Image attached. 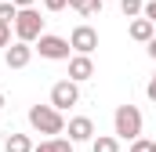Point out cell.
<instances>
[{
    "instance_id": "6da1fadb",
    "label": "cell",
    "mask_w": 156,
    "mask_h": 152,
    "mask_svg": "<svg viewBox=\"0 0 156 152\" xmlns=\"http://www.w3.org/2000/svg\"><path fill=\"white\" fill-rule=\"evenodd\" d=\"M29 127H33L37 134L55 138V134L66 130V116H62V109H55L51 102H47V105H29Z\"/></svg>"
},
{
    "instance_id": "7a4b0ae2",
    "label": "cell",
    "mask_w": 156,
    "mask_h": 152,
    "mask_svg": "<svg viewBox=\"0 0 156 152\" xmlns=\"http://www.w3.org/2000/svg\"><path fill=\"white\" fill-rule=\"evenodd\" d=\"M142 109L138 105H116V112H113V134H116L120 141H134L138 134H142Z\"/></svg>"
},
{
    "instance_id": "3957f363",
    "label": "cell",
    "mask_w": 156,
    "mask_h": 152,
    "mask_svg": "<svg viewBox=\"0 0 156 152\" xmlns=\"http://www.w3.org/2000/svg\"><path fill=\"white\" fill-rule=\"evenodd\" d=\"M33 51H37L40 58H47V62H69L73 43H69L66 36H55V33H40L37 43H33Z\"/></svg>"
},
{
    "instance_id": "277c9868",
    "label": "cell",
    "mask_w": 156,
    "mask_h": 152,
    "mask_svg": "<svg viewBox=\"0 0 156 152\" xmlns=\"http://www.w3.org/2000/svg\"><path fill=\"white\" fill-rule=\"evenodd\" d=\"M40 33H44L40 11H37V7H18V15H15V36L26 40V43H37Z\"/></svg>"
},
{
    "instance_id": "5b68a950",
    "label": "cell",
    "mask_w": 156,
    "mask_h": 152,
    "mask_svg": "<svg viewBox=\"0 0 156 152\" xmlns=\"http://www.w3.org/2000/svg\"><path fill=\"white\" fill-rule=\"evenodd\" d=\"M76 102H80V83H76V80L66 76V80H58V83L51 87V105H55V109L66 112V109H73Z\"/></svg>"
},
{
    "instance_id": "8992f818",
    "label": "cell",
    "mask_w": 156,
    "mask_h": 152,
    "mask_svg": "<svg viewBox=\"0 0 156 152\" xmlns=\"http://www.w3.org/2000/svg\"><path fill=\"white\" fill-rule=\"evenodd\" d=\"M69 43H73V54H94V47H98V29L87 26V22H80L76 29L69 33Z\"/></svg>"
},
{
    "instance_id": "52a82bcc",
    "label": "cell",
    "mask_w": 156,
    "mask_h": 152,
    "mask_svg": "<svg viewBox=\"0 0 156 152\" xmlns=\"http://www.w3.org/2000/svg\"><path fill=\"white\" fill-rule=\"evenodd\" d=\"M33 43H26V40H15V43H7L4 47V65L7 69H26L29 62H33Z\"/></svg>"
},
{
    "instance_id": "ba28073f",
    "label": "cell",
    "mask_w": 156,
    "mask_h": 152,
    "mask_svg": "<svg viewBox=\"0 0 156 152\" xmlns=\"http://www.w3.org/2000/svg\"><path fill=\"white\" fill-rule=\"evenodd\" d=\"M66 130H69V141H73V145L91 141V138H94V119H91V116H73V119L66 123Z\"/></svg>"
},
{
    "instance_id": "9c48e42d",
    "label": "cell",
    "mask_w": 156,
    "mask_h": 152,
    "mask_svg": "<svg viewBox=\"0 0 156 152\" xmlns=\"http://www.w3.org/2000/svg\"><path fill=\"white\" fill-rule=\"evenodd\" d=\"M91 76H94V58L91 54H69V80L87 83Z\"/></svg>"
},
{
    "instance_id": "30bf717a",
    "label": "cell",
    "mask_w": 156,
    "mask_h": 152,
    "mask_svg": "<svg viewBox=\"0 0 156 152\" xmlns=\"http://www.w3.org/2000/svg\"><path fill=\"white\" fill-rule=\"evenodd\" d=\"M127 36L138 40V43H149L156 36V22H149L145 15H138V18H131V26H127Z\"/></svg>"
},
{
    "instance_id": "8fae6325",
    "label": "cell",
    "mask_w": 156,
    "mask_h": 152,
    "mask_svg": "<svg viewBox=\"0 0 156 152\" xmlns=\"http://www.w3.org/2000/svg\"><path fill=\"white\" fill-rule=\"evenodd\" d=\"M91 152H120V138L116 134H94L91 138Z\"/></svg>"
},
{
    "instance_id": "7c38bea8",
    "label": "cell",
    "mask_w": 156,
    "mask_h": 152,
    "mask_svg": "<svg viewBox=\"0 0 156 152\" xmlns=\"http://www.w3.org/2000/svg\"><path fill=\"white\" fill-rule=\"evenodd\" d=\"M4 152H33V141H29V134H7V141H4Z\"/></svg>"
},
{
    "instance_id": "4fadbf2b",
    "label": "cell",
    "mask_w": 156,
    "mask_h": 152,
    "mask_svg": "<svg viewBox=\"0 0 156 152\" xmlns=\"http://www.w3.org/2000/svg\"><path fill=\"white\" fill-rule=\"evenodd\" d=\"M102 4H105V0H69V7H73L76 15H83V18L98 15V11H102Z\"/></svg>"
},
{
    "instance_id": "5bb4252c",
    "label": "cell",
    "mask_w": 156,
    "mask_h": 152,
    "mask_svg": "<svg viewBox=\"0 0 156 152\" xmlns=\"http://www.w3.org/2000/svg\"><path fill=\"white\" fill-rule=\"evenodd\" d=\"M120 11H123V18H138L142 15V7H145V0H116Z\"/></svg>"
},
{
    "instance_id": "9a60e30c",
    "label": "cell",
    "mask_w": 156,
    "mask_h": 152,
    "mask_svg": "<svg viewBox=\"0 0 156 152\" xmlns=\"http://www.w3.org/2000/svg\"><path fill=\"white\" fill-rule=\"evenodd\" d=\"M15 15H18V7H15L11 0H0V22H7V26H15Z\"/></svg>"
},
{
    "instance_id": "2e32d148",
    "label": "cell",
    "mask_w": 156,
    "mask_h": 152,
    "mask_svg": "<svg viewBox=\"0 0 156 152\" xmlns=\"http://www.w3.org/2000/svg\"><path fill=\"white\" fill-rule=\"evenodd\" d=\"M153 149V141H149V138H142V134H138V138H134V141H131V149L127 152H149Z\"/></svg>"
},
{
    "instance_id": "e0dca14e",
    "label": "cell",
    "mask_w": 156,
    "mask_h": 152,
    "mask_svg": "<svg viewBox=\"0 0 156 152\" xmlns=\"http://www.w3.org/2000/svg\"><path fill=\"white\" fill-rule=\"evenodd\" d=\"M66 7H69V0H44V11H51V15H58Z\"/></svg>"
},
{
    "instance_id": "ac0fdd59",
    "label": "cell",
    "mask_w": 156,
    "mask_h": 152,
    "mask_svg": "<svg viewBox=\"0 0 156 152\" xmlns=\"http://www.w3.org/2000/svg\"><path fill=\"white\" fill-rule=\"evenodd\" d=\"M55 152H73V141L62 138V134H55Z\"/></svg>"
},
{
    "instance_id": "d6986e66",
    "label": "cell",
    "mask_w": 156,
    "mask_h": 152,
    "mask_svg": "<svg viewBox=\"0 0 156 152\" xmlns=\"http://www.w3.org/2000/svg\"><path fill=\"white\" fill-rule=\"evenodd\" d=\"M7 43H11V26L0 22V47H7Z\"/></svg>"
},
{
    "instance_id": "ffe728a7",
    "label": "cell",
    "mask_w": 156,
    "mask_h": 152,
    "mask_svg": "<svg viewBox=\"0 0 156 152\" xmlns=\"http://www.w3.org/2000/svg\"><path fill=\"white\" fill-rule=\"evenodd\" d=\"M142 15H145V18H149V22H156V0H149V4H145V7H142Z\"/></svg>"
},
{
    "instance_id": "44dd1931",
    "label": "cell",
    "mask_w": 156,
    "mask_h": 152,
    "mask_svg": "<svg viewBox=\"0 0 156 152\" xmlns=\"http://www.w3.org/2000/svg\"><path fill=\"white\" fill-rule=\"evenodd\" d=\"M33 152H55V138H47V141H40V145H33Z\"/></svg>"
},
{
    "instance_id": "7402d4cb",
    "label": "cell",
    "mask_w": 156,
    "mask_h": 152,
    "mask_svg": "<svg viewBox=\"0 0 156 152\" xmlns=\"http://www.w3.org/2000/svg\"><path fill=\"white\" fill-rule=\"evenodd\" d=\"M145 98H149V102H156V76L145 83Z\"/></svg>"
},
{
    "instance_id": "603a6c76",
    "label": "cell",
    "mask_w": 156,
    "mask_h": 152,
    "mask_svg": "<svg viewBox=\"0 0 156 152\" xmlns=\"http://www.w3.org/2000/svg\"><path fill=\"white\" fill-rule=\"evenodd\" d=\"M145 51H149V58H153V62H156V36L149 40V43H145Z\"/></svg>"
},
{
    "instance_id": "cb8c5ba5",
    "label": "cell",
    "mask_w": 156,
    "mask_h": 152,
    "mask_svg": "<svg viewBox=\"0 0 156 152\" xmlns=\"http://www.w3.org/2000/svg\"><path fill=\"white\" fill-rule=\"evenodd\" d=\"M15 7H33V0H11Z\"/></svg>"
},
{
    "instance_id": "d4e9b609",
    "label": "cell",
    "mask_w": 156,
    "mask_h": 152,
    "mask_svg": "<svg viewBox=\"0 0 156 152\" xmlns=\"http://www.w3.org/2000/svg\"><path fill=\"white\" fill-rule=\"evenodd\" d=\"M4 105H7V98H4V91H0V109H4Z\"/></svg>"
},
{
    "instance_id": "484cf974",
    "label": "cell",
    "mask_w": 156,
    "mask_h": 152,
    "mask_svg": "<svg viewBox=\"0 0 156 152\" xmlns=\"http://www.w3.org/2000/svg\"><path fill=\"white\" fill-rule=\"evenodd\" d=\"M149 152H156V141H153V149H149Z\"/></svg>"
},
{
    "instance_id": "4316f807",
    "label": "cell",
    "mask_w": 156,
    "mask_h": 152,
    "mask_svg": "<svg viewBox=\"0 0 156 152\" xmlns=\"http://www.w3.org/2000/svg\"><path fill=\"white\" fill-rule=\"evenodd\" d=\"M105 4H109V0H105Z\"/></svg>"
}]
</instances>
